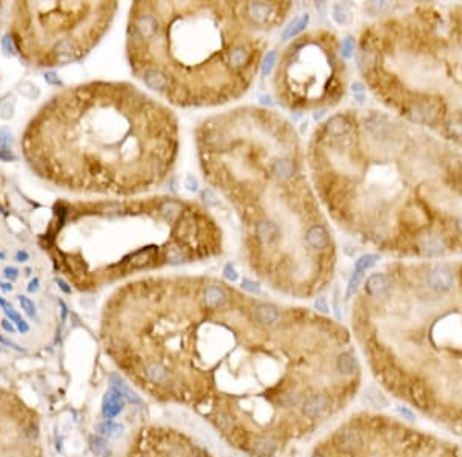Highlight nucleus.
<instances>
[{
    "instance_id": "35",
    "label": "nucleus",
    "mask_w": 462,
    "mask_h": 457,
    "mask_svg": "<svg viewBox=\"0 0 462 457\" xmlns=\"http://www.w3.org/2000/svg\"><path fill=\"white\" fill-rule=\"evenodd\" d=\"M14 159H16V155H14L9 150H2V151H0V160L9 162V160H14Z\"/></svg>"
},
{
    "instance_id": "34",
    "label": "nucleus",
    "mask_w": 462,
    "mask_h": 457,
    "mask_svg": "<svg viewBox=\"0 0 462 457\" xmlns=\"http://www.w3.org/2000/svg\"><path fill=\"white\" fill-rule=\"evenodd\" d=\"M185 187H187V190H188V191L196 193V191L199 190V183H198V180L194 179V176L188 174V176H187V179H185Z\"/></svg>"
},
{
    "instance_id": "42",
    "label": "nucleus",
    "mask_w": 462,
    "mask_h": 457,
    "mask_svg": "<svg viewBox=\"0 0 462 457\" xmlns=\"http://www.w3.org/2000/svg\"><path fill=\"white\" fill-rule=\"evenodd\" d=\"M54 76H55V74H48V76H47V80L51 82V83H59V80H55Z\"/></svg>"
},
{
    "instance_id": "37",
    "label": "nucleus",
    "mask_w": 462,
    "mask_h": 457,
    "mask_svg": "<svg viewBox=\"0 0 462 457\" xmlns=\"http://www.w3.org/2000/svg\"><path fill=\"white\" fill-rule=\"evenodd\" d=\"M2 328H3L5 331L11 333V334H12V333H16V328H14V326H12L8 320H2Z\"/></svg>"
},
{
    "instance_id": "10",
    "label": "nucleus",
    "mask_w": 462,
    "mask_h": 457,
    "mask_svg": "<svg viewBox=\"0 0 462 457\" xmlns=\"http://www.w3.org/2000/svg\"><path fill=\"white\" fill-rule=\"evenodd\" d=\"M255 319L263 328H271L279 322V309L270 304H257L255 306Z\"/></svg>"
},
{
    "instance_id": "39",
    "label": "nucleus",
    "mask_w": 462,
    "mask_h": 457,
    "mask_svg": "<svg viewBox=\"0 0 462 457\" xmlns=\"http://www.w3.org/2000/svg\"><path fill=\"white\" fill-rule=\"evenodd\" d=\"M37 290H39V280L34 279V280L30 283V287H28V291H30V293H36Z\"/></svg>"
},
{
    "instance_id": "45",
    "label": "nucleus",
    "mask_w": 462,
    "mask_h": 457,
    "mask_svg": "<svg viewBox=\"0 0 462 457\" xmlns=\"http://www.w3.org/2000/svg\"><path fill=\"white\" fill-rule=\"evenodd\" d=\"M2 12H3V3L0 2V20H2Z\"/></svg>"
},
{
    "instance_id": "26",
    "label": "nucleus",
    "mask_w": 462,
    "mask_h": 457,
    "mask_svg": "<svg viewBox=\"0 0 462 457\" xmlns=\"http://www.w3.org/2000/svg\"><path fill=\"white\" fill-rule=\"evenodd\" d=\"M19 304H20V306H22V309L30 316L31 319H36L37 317V311H36V305H34V302L33 301H30L28 297H25V296H19Z\"/></svg>"
},
{
    "instance_id": "13",
    "label": "nucleus",
    "mask_w": 462,
    "mask_h": 457,
    "mask_svg": "<svg viewBox=\"0 0 462 457\" xmlns=\"http://www.w3.org/2000/svg\"><path fill=\"white\" fill-rule=\"evenodd\" d=\"M391 283L384 274H373L365 282V291L373 297H384L390 293Z\"/></svg>"
},
{
    "instance_id": "14",
    "label": "nucleus",
    "mask_w": 462,
    "mask_h": 457,
    "mask_svg": "<svg viewBox=\"0 0 462 457\" xmlns=\"http://www.w3.org/2000/svg\"><path fill=\"white\" fill-rule=\"evenodd\" d=\"M417 247L422 251V254L430 257H438L444 254V244L438 236L425 234L417 239Z\"/></svg>"
},
{
    "instance_id": "25",
    "label": "nucleus",
    "mask_w": 462,
    "mask_h": 457,
    "mask_svg": "<svg viewBox=\"0 0 462 457\" xmlns=\"http://www.w3.org/2000/svg\"><path fill=\"white\" fill-rule=\"evenodd\" d=\"M90 444H91V450L94 454L97 456H102L105 451H106V440L101 436H93L90 439Z\"/></svg>"
},
{
    "instance_id": "9",
    "label": "nucleus",
    "mask_w": 462,
    "mask_h": 457,
    "mask_svg": "<svg viewBox=\"0 0 462 457\" xmlns=\"http://www.w3.org/2000/svg\"><path fill=\"white\" fill-rule=\"evenodd\" d=\"M307 247L310 250H325L330 245V234L322 225H313L305 236Z\"/></svg>"
},
{
    "instance_id": "33",
    "label": "nucleus",
    "mask_w": 462,
    "mask_h": 457,
    "mask_svg": "<svg viewBox=\"0 0 462 457\" xmlns=\"http://www.w3.org/2000/svg\"><path fill=\"white\" fill-rule=\"evenodd\" d=\"M223 277H225L227 280H230V282H236V280H237V277H239V276H237L236 269H234V268L228 263L225 268H223Z\"/></svg>"
},
{
    "instance_id": "28",
    "label": "nucleus",
    "mask_w": 462,
    "mask_h": 457,
    "mask_svg": "<svg viewBox=\"0 0 462 457\" xmlns=\"http://www.w3.org/2000/svg\"><path fill=\"white\" fill-rule=\"evenodd\" d=\"M360 280H362V273H356L353 274V277L350 279V282H348V288H347V297H352L356 291H358V288H359V283H360Z\"/></svg>"
},
{
    "instance_id": "16",
    "label": "nucleus",
    "mask_w": 462,
    "mask_h": 457,
    "mask_svg": "<svg viewBox=\"0 0 462 457\" xmlns=\"http://www.w3.org/2000/svg\"><path fill=\"white\" fill-rule=\"evenodd\" d=\"M350 130H352V123L342 114H336L325 125V131L330 137H344L350 133Z\"/></svg>"
},
{
    "instance_id": "27",
    "label": "nucleus",
    "mask_w": 462,
    "mask_h": 457,
    "mask_svg": "<svg viewBox=\"0 0 462 457\" xmlns=\"http://www.w3.org/2000/svg\"><path fill=\"white\" fill-rule=\"evenodd\" d=\"M355 47H356V44H355V39L353 37H345L344 40H342V45H341V52H342V55L345 57V59H350L353 54H355Z\"/></svg>"
},
{
    "instance_id": "6",
    "label": "nucleus",
    "mask_w": 462,
    "mask_h": 457,
    "mask_svg": "<svg viewBox=\"0 0 462 457\" xmlns=\"http://www.w3.org/2000/svg\"><path fill=\"white\" fill-rule=\"evenodd\" d=\"M125 408V399L113 388H109L105 393V397L102 401V414L106 420H113L116 416L123 411Z\"/></svg>"
},
{
    "instance_id": "46",
    "label": "nucleus",
    "mask_w": 462,
    "mask_h": 457,
    "mask_svg": "<svg viewBox=\"0 0 462 457\" xmlns=\"http://www.w3.org/2000/svg\"><path fill=\"white\" fill-rule=\"evenodd\" d=\"M313 457H322V456H319V454H316V456H313Z\"/></svg>"
},
{
    "instance_id": "20",
    "label": "nucleus",
    "mask_w": 462,
    "mask_h": 457,
    "mask_svg": "<svg viewBox=\"0 0 462 457\" xmlns=\"http://www.w3.org/2000/svg\"><path fill=\"white\" fill-rule=\"evenodd\" d=\"M365 402H367V405H370L371 408H385V406H388V401H387V397L382 394V393H379L376 388H368L367 390V393H365Z\"/></svg>"
},
{
    "instance_id": "36",
    "label": "nucleus",
    "mask_w": 462,
    "mask_h": 457,
    "mask_svg": "<svg viewBox=\"0 0 462 457\" xmlns=\"http://www.w3.org/2000/svg\"><path fill=\"white\" fill-rule=\"evenodd\" d=\"M5 276H6L8 279L14 280V279H17L19 271H17L16 268H6V269H5Z\"/></svg>"
},
{
    "instance_id": "30",
    "label": "nucleus",
    "mask_w": 462,
    "mask_h": 457,
    "mask_svg": "<svg viewBox=\"0 0 462 457\" xmlns=\"http://www.w3.org/2000/svg\"><path fill=\"white\" fill-rule=\"evenodd\" d=\"M202 199H204V202L206 203V206H217V205H219L217 196H216L211 190H209V188H206V190L202 191Z\"/></svg>"
},
{
    "instance_id": "43",
    "label": "nucleus",
    "mask_w": 462,
    "mask_h": 457,
    "mask_svg": "<svg viewBox=\"0 0 462 457\" xmlns=\"http://www.w3.org/2000/svg\"><path fill=\"white\" fill-rule=\"evenodd\" d=\"M325 114V111H319V112H314V120H319L322 116Z\"/></svg>"
},
{
    "instance_id": "22",
    "label": "nucleus",
    "mask_w": 462,
    "mask_h": 457,
    "mask_svg": "<svg viewBox=\"0 0 462 457\" xmlns=\"http://www.w3.org/2000/svg\"><path fill=\"white\" fill-rule=\"evenodd\" d=\"M379 260H381V257L377 254H363L355 262V269L358 273H362V271H367L371 266H374Z\"/></svg>"
},
{
    "instance_id": "7",
    "label": "nucleus",
    "mask_w": 462,
    "mask_h": 457,
    "mask_svg": "<svg viewBox=\"0 0 462 457\" xmlns=\"http://www.w3.org/2000/svg\"><path fill=\"white\" fill-rule=\"evenodd\" d=\"M204 305L209 309H219L228 304V293L217 285H206L202 293Z\"/></svg>"
},
{
    "instance_id": "40",
    "label": "nucleus",
    "mask_w": 462,
    "mask_h": 457,
    "mask_svg": "<svg viewBox=\"0 0 462 457\" xmlns=\"http://www.w3.org/2000/svg\"><path fill=\"white\" fill-rule=\"evenodd\" d=\"M17 259H19V262H25V260H28V254H26V251H19V253H17Z\"/></svg>"
},
{
    "instance_id": "17",
    "label": "nucleus",
    "mask_w": 462,
    "mask_h": 457,
    "mask_svg": "<svg viewBox=\"0 0 462 457\" xmlns=\"http://www.w3.org/2000/svg\"><path fill=\"white\" fill-rule=\"evenodd\" d=\"M336 368L342 374V376H353L356 371L359 369V363L358 359L352 354V353H341L336 359Z\"/></svg>"
},
{
    "instance_id": "38",
    "label": "nucleus",
    "mask_w": 462,
    "mask_h": 457,
    "mask_svg": "<svg viewBox=\"0 0 462 457\" xmlns=\"http://www.w3.org/2000/svg\"><path fill=\"white\" fill-rule=\"evenodd\" d=\"M352 90H353V93L355 94H358V93H363V85L362 83H359V82H356V83H353V87H352Z\"/></svg>"
},
{
    "instance_id": "31",
    "label": "nucleus",
    "mask_w": 462,
    "mask_h": 457,
    "mask_svg": "<svg viewBox=\"0 0 462 457\" xmlns=\"http://www.w3.org/2000/svg\"><path fill=\"white\" fill-rule=\"evenodd\" d=\"M396 411H398V414L399 416L404 419V420H410V422H413V420H416V414L410 409V408H405V406H398L396 408Z\"/></svg>"
},
{
    "instance_id": "1",
    "label": "nucleus",
    "mask_w": 462,
    "mask_h": 457,
    "mask_svg": "<svg viewBox=\"0 0 462 457\" xmlns=\"http://www.w3.org/2000/svg\"><path fill=\"white\" fill-rule=\"evenodd\" d=\"M171 111L128 83L94 82L55 94L22 137L28 165L59 188L137 194L159 185L177 152Z\"/></svg>"
},
{
    "instance_id": "15",
    "label": "nucleus",
    "mask_w": 462,
    "mask_h": 457,
    "mask_svg": "<svg viewBox=\"0 0 462 457\" xmlns=\"http://www.w3.org/2000/svg\"><path fill=\"white\" fill-rule=\"evenodd\" d=\"M250 447L257 457H271L277 450V440L271 436H260L251 440Z\"/></svg>"
},
{
    "instance_id": "3",
    "label": "nucleus",
    "mask_w": 462,
    "mask_h": 457,
    "mask_svg": "<svg viewBox=\"0 0 462 457\" xmlns=\"http://www.w3.org/2000/svg\"><path fill=\"white\" fill-rule=\"evenodd\" d=\"M116 6L109 2H17L11 16L14 45L31 65L76 62L103 36Z\"/></svg>"
},
{
    "instance_id": "5",
    "label": "nucleus",
    "mask_w": 462,
    "mask_h": 457,
    "mask_svg": "<svg viewBox=\"0 0 462 457\" xmlns=\"http://www.w3.org/2000/svg\"><path fill=\"white\" fill-rule=\"evenodd\" d=\"M331 409V399L327 394H311L308 396L302 404V412L307 419H319L324 417Z\"/></svg>"
},
{
    "instance_id": "8",
    "label": "nucleus",
    "mask_w": 462,
    "mask_h": 457,
    "mask_svg": "<svg viewBox=\"0 0 462 457\" xmlns=\"http://www.w3.org/2000/svg\"><path fill=\"white\" fill-rule=\"evenodd\" d=\"M336 445H338V448L342 453H347V454L356 453L362 447L360 433H358L356 430H352V428L342 430L336 436Z\"/></svg>"
},
{
    "instance_id": "23",
    "label": "nucleus",
    "mask_w": 462,
    "mask_h": 457,
    "mask_svg": "<svg viewBox=\"0 0 462 457\" xmlns=\"http://www.w3.org/2000/svg\"><path fill=\"white\" fill-rule=\"evenodd\" d=\"M301 399H302V396L299 393L293 391V390H287L281 394V397H279V402H281V405L284 408H295L301 404Z\"/></svg>"
},
{
    "instance_id": "24",
    "label": "nucleus",
    "mask_w": 462,
    "mask_h": 457,
    "mask_svg": "<svg viewBox=\"0 0 462 457\" xmlns=\"http://www.w3.org/2000/svg\"><path fill=\"white\" fill-rule=\"evenodd\" d=\"M276 62H277V51H274V50L268 51L267 55H265V59H263V63H262V74L268 76Z\"/></svg>"
},
{
    "instance_id": "12",
    "label": "nucleus",
    "mask_w": 462,
    "mask_h": 457,
    "mask_svg": "<svg viewBox=\"0 0 462 457\" xmlns=\"http://www.w3.org/2000/svg\"><path fill=\"white\" fill-rule=\"evenodd\" d=\"M145 377L153 382V383H159V385H165V383H170V379H171V374H170V369H168L162 362H157V360H153L150 362L145 369Z\"/></svg>"
},
{
    "instance_id": "19",
    "label": "nucleus",
    "mask_w": 462,
    "mask_h": 457,
    "mask_svg": "<svg viewBox=\"0 0 462 457\" xmlns=\"http://www.w3.org/2000/svg\"><path fill=\"white\" fill-rule=\"evenodd\" d=\"M97 431H99L101 436L103 437H108V439H114L117 436L122 434L123 431V426L120 423H116L113 420H105L102 423L97 425Z\"/></svg>"
},
{
    "instance_id": "11",
    "label": "nucleus",
    "mask_w": 462,
    "mask_h": 457,
    "mask_svg": "<svg viewBox=\"0 0 462 457\" xmlns=\"http://www.w3.org/2000/svg\"><path fill=\"white\" fill-rule=\"evenodd\" d=\"M109 385H111V388L116 390V391L125 399V401H128V402L133 404V405H142L141 396H139L136 391H133V390L130 388V385L125 383V380H123L119 374L113 373V374L109 376Z\"/></svg>"
},
{
    "instance_id": "41",
    "label": "nucleus",
    "mask_w": 462,
    "mask_h": 457,
    "mask_svg": "<svg viewBox=\"0 0 462 457\" xmlns=\"http://www.w3.org/2000/svg\"><path fill=\"white\" fill-rule=\"evenodd\" d=\"M57 282H59V287H60L65 293H71V288L66 287V283H65L63 280H57Z\"/></svg>"
},
{
    "instance_id": "32",
    "label": "nucleus",
    "mask_w": 462,
    "mask_h": 457,
    "mask_svg": "<svg viewBox=\"0 0 462 457\" xmlns=\"http://www.w3.org/2000/svg\"><path fill=\"white\" fill-rule=\"evenodd\" d=\"M314 308H316L319 312H322V314H328V312H330V306H328V304H327V301H325L324 297H317V299H316Z\"/></svg>"
},
{
    "instance_id": "2",
    "label": "nucleus",
    "mask_w": 462,
    "mask_h": 457,
    "mask_svg": "<svg viewBox=\"0 0 462 457\" xmlns=\"http://www.w3.org/2000/svg\"><path fill=\"white\" fill-rule=\"evenodd\" d=\"M250 26L257 25L245 3L137 2L128 25L131 68L174 105L225 103L250 85L228 62L234 48L257 40Z\"/></svg>"
},
{
    "instance_id": "21",
    "label": "nucleus",
    "mask_w": 462,
    "mask_h": 457,
    "mask_svg": "<svg viewBox=\"0 0 462 457\" xmlns=\"http://www.w3.org/2000/svg\"><path fill=\"white\" fill-rule=\"evenodd\" d=\"M331 16L338 25H347L350 22V17H352V11H350V6L347 3H336L333 6Z\"/></svg>"
},
{
    "instance_id": "29",
    "label": "nucleus",
    "mask_w": 462,
    "mask_h": 457,
    "mask_svg": "<svg viewBox=\"0 0 462 457\" xmlns=\"http://www.w3.org/2000/svg\"><path fill=\"white\" fill-rule=\"evenodd\" d=\"M241 288H242L244 291L250 293V294H256V296L260 294V287H259V285H257L256 282L250 280V279H244V280L241 282Z\"/></svg>"
},
{
    "instance_id": "4",
    "label": "nucleus",
    "mask_w": 462,
    "mask_h": 457,
    "mask_svg": "<svg viewBox=\"0 0 462 457\" xmlns=\"http://www.w3.org/2000/svg\"><path fill=\"white\" fill-rule=\"evenodd\" d=\"M425 280H427V287L438 294H444L447 291H450L455 285V279L450 273V269L442 265L433 266L427 273Z\"/></svg>"
},
{
    "instance_id": "44",
    "label": "nucleus",
    "mask_w": 462,
    "mask_h": 457,
    "mask_svg": "<svg viewBox=\"0 0 462 457\" xmlns=\"http://www.w3.org/2000/svg\"><path fill=\"white\" fill-rule=\"evenodd\" d=\"M2 288H3L5 291H11V290H12V287H11L9 283H2Z\"/></svg>"
},
{
    "instance_id": "18",
    "label": "nucleus",
    "mask_w": 462,
    "mask_h": 457,
    "mask_svg": "<svg viewBox=\"0 0 462 457\" xmlns=\"http://www.w3.org/2000/svg\"><path fill=\"white\" fill-rule=\"evenodd\" d=\"M310 23V14H302V16H298L293 19V22L285 26V30L282 31L281 34V39L282 40H290V39H295L296 36H299L305 28Z\"/></svg>"
}]
</instances>
